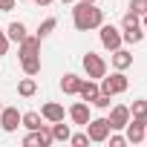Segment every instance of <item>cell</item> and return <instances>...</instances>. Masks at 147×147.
Masks as SVG:
<instances>
[{"label": "cell", "mask_w": 147, "mask_h": 147, "mask_svg": "<svg viewBox=\"0 0 147 147\" xmlns=\"http://www.w3.org/2000/svg\"><path fill=\"white\" fill-rule=\"evenodd\" d=\"M101 23H104V12L98 9V3H84V0L72 3V26L78 32H92Z\"/></svg>", "instance_id": "obj_1"}, {"label": "cell", "mask_w": 147, "mask_h": 147, "mask_svg": "<svg viewBox=\"0 0 147 147\" xmlns=\"http://www.w3.org/2000/svg\"><path fill=\"white\" fill-rule=\"evenodd\" d=\"M127 87H130V81L124 75V69H115V72H110V78L107 75L101 78V92H107V95H121V92H127Z\"/></svg>", "instance_id": "obj_2"}, {"label": "cell", "mask_w": 147, "mask_h": 147, "mask_svg": "<svg viewBox=\"0 0 147 147\" xmlns=\"http://www.w3.org/2000/svg\"><path fill=\"white\" fill-rule=\"evenodd\" d=\"M81 63H84L87 78H95V81H101V78L107 75V61H104L101 55H95V52H87Z\"/></svg>", "instance_id": "obj_3"}, {"label": "cell", "mask_w": 147, "mask_h": 147, "mask_svg": "<svg viewBox=\"0 0 147 147\" xmlns=\"http://www.w3.org/2000/svg\"><path fill=\"white\" fill-rule=\"evenodd\" d=\"M98 38H101V46L110 49V52L124 43V40H121V29L113 26V23H101V26H98Z\"/></svg>", "instance_id": "obj_4"}, {"label": "cell", "mask_w": 147, "mask_h": 147, "mask_svg": "<svg viewBox=\"0 0 147 147\" xmlns=\"http://www.w3.org/2000/svg\"><path fill=\"white\" fill-rule=\"evenodd\" d=\"M84 130H87L90 141H95V144L107 141V136L113 133V130H110V121H107V118H90V121L84 124Z\"/></svg>", "instance_id": "obj_5"}, {"label": "cell", "mask_w": 147, "mask_h": 147, "mask_svg": "<svg viewBox=\"0 0 147 147\" xmlns=\"http://www.w3.org/2000/svg\"><path fill=\"white\" fill-rule=\"evenodd\" d=\"M124 130H127V141L130 144H141L144 141V130H147V115H130Z\"/></svg>", "instance_id": "obj_6"}, {"label": "cell", "mask_w": 147, "mask_h": 147, "mask_svg": "<svg viewBox=\"0 0 147 147\" xmlns=\"http://www.w3.org/2000/svg\"><path fill=\"white\" fill-rule=\"evenodd\" d=\"M107 121H110V130H124L127 121H130V107H124V104H113Z\"/></svg>", "instance_id": "obj_7"}, {"label": "cell", "mask_w": 147, "mask_h": 147, "mask_svg": "<svg viewBox=\"0 0 147 147\" xmlns=\"http://www.w3.org/2000/svg\"><path fill=\"white\" fill-rule=\"evenodd\" d=\"M66 115L72 118V124H81V127H84V124L92 118V110H90V104H87V101H75V104L69 107V113H66Z\"/></svg>", "instance_id": "obj_8"}, {"label": "cell", "mask_w": 147, "mask_h": 147, "mask_svg": "<svg viewBox=\"0 0 147 147\" xmlns=\"http://www.w3.org/2000/svg\"><path fill=\"white\" fill-rule=\"evenodd\" d=\"M0 127H3L6 133H15V130L20 127V113H18V107H3V110H0Z\"/></svg>", "instance_id": "obj_9"}, {"label": "cell", "mask_w": 147, "mask_h": 147, "mask_svg": "<svg viewBox=\"0 0 147 147\" xmlns=\"http://www.w3.org/2000/svg\"><path fill=\"white\" fill-rule=\"evenodd\" d=\"M18 55H20V58L40 55V38H38V35H26V38L18 43Z\"/></svg>", "instance_id": "obj_10"}, {"label": "cell", "mask_w": 147, "mask_h": 147, "mask_svg": "<svg viewBox=\"0 0 147 147\" xmlns=\"http://www.w3.org/2000/svg\"><path fill=\"white\" fill-rule=\"evenodd\" d=\"M40 115H43V121L55 124V121H63V118H66V110H63L58 101H46V104L40 107Z\"/></svg>", "instance_id": "obj_11"}, {"label": "cell", "mask_w": 147, "mask_h": 147, "mask_svg": "<svg viewBox=\"0 0 147 147\" xmlns=\"http://www.w3.org/2000/svg\"><path fill=\"white\" fill-rule=\"evenodd\" d=\"M98 92H101V87H98V81H95V78H87V81L81 78V87H78V95H81V101L92 104Z\"/></svg>", "instance_id": "obj_12"}, {"label": "cell", "mask_w": 147, "mask_h": 147, "mask_svg": "<svg viewBox=\"0 0 147 147\" xmlns=\"http://www.w3.org/2000/svg\"><path fill=\"white\" fill-rule=\"evenodd\" d=\"M113 69H130L133 66V52H127L124 46H118V49H113Z\"/></svg>", "instance_id": "obj_13"}, {"label": "cell", "mask_w": 147, "mask_h": 147, "mask_svg": "<svg viewBox=\"0 0 147 147\" xmlns=\"http://www.w3.org/2000/svg\"><path fill=\"white\" fill-rule=\"evenodd\" d=\"M78 87H81V78L75 75V72H66V75L61 78V90L66 95H78Z\"/></svg>", "instance_id": "obj_14"}, {"label": "cell", "mask_w": 147, "mask_h": 147, "mask_svg": "<svg viewBox=\"0 0 147 147\" xmlns=\"http://www.w3.org/2000/svg\"><path fill=\"white\" fill-rule=\"evenodd\" d=\"M6 38H9L12 43H20V40L26 38V26H23L20 20H12V23L6 26Z\"/></svg>", "instance_id": "obj_15"}, {"label": "cell", "mask_w": 147, "mask_h": 147, "mask_svg": "<svg viewBox=\"0 0 147 147\" xmlns=\"http://www.w3.org/2000/svg\"><path fill=\"white\" fill-rule=\"evenodd\" d=\"M144 26H133V29H121V40L124 43H141L144 40Z\"/></svg>", "instance_id": "obj_16"}, {"label": "cell", "mask_w": 147, "mask_h": 147, "mask_svg": "<svg viewBox=\"0 0 147 147\" xmlns=\"http://www.w3.org/2000/svg\"><path fill=\"white\" fill-rule=\"evenodd\" d=\"M35 92H38V84H35V75H26V78H23V81L18 84V95H20V98H32Z\"/></svg>", "instance_id": "obj_17"}, {"label": "cell", "mask_w": 147, "mask_h": 147, "mask_svg": "<svg viewBox=\"0 0 147 147\" xmlns=\"http://www.w3.org/2000/svg\"><path fill=\"white\" fill-rule=\"evenodd\" d=\"M20 124H23L26 130H38V127L43 124V115H40V113H35V110H29V113H20Z\"/></svg>", "instance_id": "obj_18"}, {"label": "cell", "mask_w": 147, "mask_h": 147, "mask_svg": "<svg viewBox=\"0 0 147 147\" xmlns=\"http://www.w3.org/2000/svg\"><path fill=\"white\" fill-rule=\"evenodd\" d=\"M20 66L26 75H38L40 72V55H32V58H20Z\"/></svg>", "instance_id": "obj_19"}, {"label": "cell", "mask_w": 147, "mask_h": 147, "mask_svg": "<svg viewBox=\"0 0 147 147\" xmlns=\"http://www.w3.org/2000/svg\"><path fill=\"white\" fill-rule=\"evenodd\" d=\"M69 136H72L69 133V124H63V121H55L52 124V138L55 141H69Z\"/></svg>", "instance_id": "obj_20"}, {"label": "cell", "mask_w": 147, "mask_h": 147, "mask_svg": "<svg viewBox=\"0 0 147 147\" xmlns=\"http://www.w3.org/2000/svg\"><path fill=\"white\" fill-rule=\"evenodd\" d=\"M35 133H38V144H40V147H49V144L55 141V138H52V124H40Z\"/></svg>", "instance_id": "obj_21"}, {"label": "cell", "mask_w": 147, "mask_h": 147, "mask_svg": "<svg viewBox=\"0 0 147 147\" xmlns=\"http://www.w3.org/2000/svg\"><path fill=\"white\" fill-rule=\"evenodd\" d=\"M55 26H58V20H55V18H46V20H43V23L38 26V38L43 40L46 35H52V32H55Z\"/></svg>", "instance_id": "obj_22"}, {"label": "cell", "mask_w": 147, "mask_h": 147, "mask_svg": "<svg viewBox=\"0 0 147 147\" xmlns=\"http://www.w3.org/2000/svg\"><path fill=\"white\" fill-rule=\"evenodd\" d=\"M133 26H141V18H138L136 12H127V15L121 18V29H133Z\"/></svg>", "instance_id": "obj_23"}, {"label": "cell", "mask_w": 147, "mask_h": 147, "mask_svg": "<svg viewBox=\"0 0 147 147\" xmlns=\"http://www.w3.org/2000/svg\"><path fill=\"white\" fill-rule=\"evenodd\" d=\"M69 144H72V147H87V144H90L87 130H84V133H75V136H69Z\"/></svg>", "instance_id": "obj_24"}, {"label": "cell", "mask_w": 147, "mask_h": 147, "mask_svg": "<svg viewBox=\"0 0 147 147\" xmlns=\"http://www.w3.org/2000/svg\"><path fill=\"white\" fill-rule=\"evenodd\" d=\"M110 101H113V95L98 92V95H95V101H92V107H98V110H110Z\"/></svg>", "instance_id": "obj_25"}, {"label": "cell", "mask_w": 147, "mask_h": 147, "mask_svg": "<svg viewBox=\"0 0 147 147\" xmlns=\"http://www.w3.org/2000/svg\"><path fill=\"white\" fill-rule=\"evenodd\" d=\"M130 115H147V101H144V98L133 101V107H130Z\"/></svg>", "instance_id": "obj_26"}, {"label": "cell", "mask_w": 147, "mask_h": 147, "mask_svg": "<svg viewBox=\"0 0 147 147\" xmlns=\"http://www.w3.org/2000/svg\"><path fill=\"white\" fill-rule=\"evenodd\" d=\"M130 12H136L138 18L147 12V0H130Z\"/></svg>", "instance_id": "obj_27"}, {"label": "cell", "mask_w": 147, "mask_h": 147, "mask_svg": "<svg viewBox=\"0 0 147 147\" xmlns=\"http://www.w3.org/2000/svg\"><path fill=\"white\" fill-rule=\"evenodd\" d=\"M23 147H40V144H38V133H35V130H29V136H23Z\"/></svg>", "instance_id": "obj_28"}, {"label": "cell", "mask_w": 147, "mask_h": 147, "mask_svg": "<svg viewBox=\"0 0 147 147\" xmlns=\"http://www.w3.org/2000/svg\"><path fill=\"white\" fill-rule=\"evenodd\" d=\"M107 141H110V147H121V144H127V136L113 133V136H107Z\"/></svg>", "instance_id": "obj_29"}, {"label": "cell", "mask_w": 147, "mask_h": 147, "mask_svg": "<svg viewBox=\"0 0 147 147\" xmlns=\"http://www.w3.org/2000/svg\"><path fill=\"white\" fill-rule=\"evenodd\" d=\"M9 43H12V40L6 38V29H0V55H6V52H9Z\"/></svg>", "instance_id": "obj_30"}, {"label": "cell", "mask_w": 147, "mask_h": 147, "mask_svg": "<svg viewBox=\"0 0 147 147\" xmlns=\"http://www.w3.org/2000/svg\"><path fill=\"white\" fill-rule=\"evenodd\" d=\"M18 0H0V12H12Z\"/></svg>", "instance_id": "obj_31"}, {"label": "cell", "mask_w": 147, "mask_h": 147, "mask_svg": "<svg viewBox=\"0 0 147 147\" xmlns=\"http://www.w3.org/2000/svg\"><path fill=\"white\" fill-rule=\"evenodd\" d=\"M32 3H38V6H43V9H46V6H52V0H32Z\"/></svg>", "instance_id": "obj_32"}, {"label": "cell", "mask_w": 147, "mask_h": 147, "mask_svg": "<svg viewBox=\"0 0 147 147\" xmlns=\"http://www.w3.org/2000/svg\"><path fill=\"white\" fill-rule=\"evenodd\" d=\"M141 26H144V32H147V12L141 15Z\"/></svg>", "instance_id": "obj_33"}, {"label": "cell", "mask_w": 147, "mask_h": 147, "mask_svg": "<svg viewBox=\"0 0 147 147\" xmlns=\"http://www.w3.org/2000/svg\"><path fill=\"white\" fill-rule=\"evenodd\" d=\"M61 3H66V6H72V3H75V0H61Z\"/></svg>", "instance_id": "obj_34"}, {"label": "cell", "mask_w": 147, "mask_h": 147, "mask_svg": "<svg viewBox=\"0 0 147 147\" xmlns=\"http://www.w3.org/2000/svg\"><path fill=\"white\" fill-rule=\"evenodd\" d=\"M84 3H98V0H84Z\"/></svg>", "instance_id": "obj_35"}, {"label": "cell", "mask_w": 147, "mask_h": 147, "mask_svg": "<svg viewBox=\"0 0 147 147\" xmlns=\"http://www.w3.org/2000/svg\"><path fill=\"white\" fill-rule=\"evenodd\" d=\"M20 3H32V0H20Z\"/></svg>", "instance_id": "obj_36"}, {"label": "cell", "mask_w": 147, "mask_h": 147, "mask_svg": "<svg viewBox=\"0 0 147 147\" xmlns=\"http://www.w3.org/2000/svg\"><path fill=\"white\" fill-rule=\"evenodd\" d=\"M144 141H147V130H144Z\"/></svg>", "instance_id": "obj_37"}, {"label": "cell", "mask_w": 147, "mask_h": 147, "mask_svg": "<svg viewBox=\"0 0 147 147\" xmlns=\"http://www.w3.org/2000/svg\"><path fill=\"white\" fill-rule=\"evenodd\" d=\"M0 110H3V104H0Z\"/></svg>", "instance_id": "obj_38"}]
</instances>
